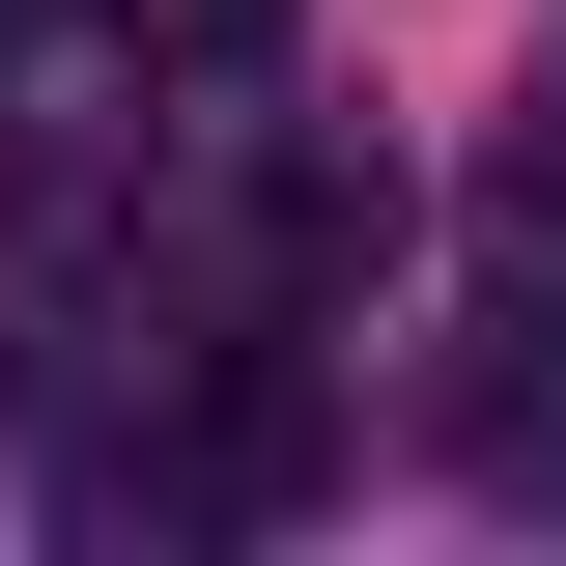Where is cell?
<instances>
[{
    "label": "cell",
    "instance_id": "6da1fadb",
    "mask_svg": "<svg viewBox=\"0 0 566 566\" xmlns=\"http://www.w3.org/2000/svg\"><path fill=\"white\" fill-rule=\"evenodd\" d=\"M482 312H510V340H566V114L482 170Z\"/></svg>",
    "mask_w": 566,
    "mask_h": 566
},
{
    "label": "cell",
    "instance_id": "7a4b0ae2",
    "mask_svg": "<svg viewBox=\"0 0 566 566\" xmlns=\"http://www.w3.org/2000/svg\"><path fill=\"white\" fill-rule=\"evenodd\" d=\"M85 29H114L142 85H255V57H283V0H85Z\"/></svg>",
    "mask_w": 566,
    "mask_h": 566
},
{
    "label": "cell",
    "instance_id": "3957f363",
    "mask_svg": "<svg viewBox=\"0 0 566 566\" xmlns=\"http://www.w3.org/2000/svg\"><path fill=\"white\" fill-rule=\"evenodd\" d=\"M0 283H29V142H0Z\"/></svg>",
    "mask_w": 566,
    "mask_h": 566
}]
</instances>
